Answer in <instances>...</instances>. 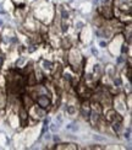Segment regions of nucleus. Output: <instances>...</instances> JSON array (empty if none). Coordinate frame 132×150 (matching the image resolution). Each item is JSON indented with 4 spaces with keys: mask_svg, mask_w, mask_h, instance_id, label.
Instances as JSON below:
<instances>
[{
    "mask_svg": "<svg viewBox=\"0 0 132 150\" xmlns=\"http://www.w3.org/2000/svg\"><path fill=\"white\" fill-rule=\"evenodd\" d=\"M86 26H87L86 21L82 20V18H76V20L73 21V30H75V32L76 33H80Z\"/></svg>",
    "mask_w": 132,
    "mask_h": 150,
    "instance_id": "14",
    "label": "nucleus"
},
{
    "mask_svg": "<svg viewBox=\"0 0 132 150\" xmlns=\"http://www.w3.org/2000/svg\"><path fill=\"white\" fill-rule=\"evenodd\" d=\"M71 30V23L70 21H59V32L64 36V35H68Z\"/></svg>",
    "mask_w": 132,
    "mask_h": 150,
    "instance_id": "13",
    "label": "nucleus"
},
{
    "mask_svg": "<svg viewBox=\"0 0 132 150\" xmlns=\"http://www.w3.org/2000/svg\"><path fill=\"white\" fill-rule=\"evenodd\" d=\"M78 112V107L73 102H67L64 105V115L68 117H75Z\"/></svg>",
    "mask_w": 132,
    "mask_h": 150,
    "instance_id": "7",
    "label": "nucleus"
},
{
    "mask_svg": "<svg viewBox=\"0 0 132 150\" xmlns=\"http://www.w3.org/2000/svg\"><path fill=\"white\" fill-rule=\"evenodd\" d=\"M47 110H43V108H41L39 106H37L36 103L31 107L29 110H28V113H29V117L31 118H34V120H38V121H41V120H43L44 117L47 116Z\"/></svg>",
    "mask_w": 132,
    "mask_h": 150,
    "instance_id": "5",
    "label": "nucleus"
},
{
    "mask_svg": "<svg viewBox=\"0 0 132 150\" xmlns=\"http://www.w3.org/2000/svg\"><path fill=\"white\" fill-rule=\"evenodd\" d=\"M110 129H111V132L114 133L115 135H120L121 133H122V130L125 129V127H124V123L121 122V121H116V122H112V123H110Z\"/></svg>",
    "mask_w": 132,
    "mask_h": 150,
    "instance_id": "10",
    "label": "nucleus"
},
{
    "mask_svg": "<svg viewBox=\"0 0 132 150\" xmlns=\"http://www.w3.org/2000/svg\"><path fill=\"white\" fill-rule=\"evenodd\" d=\"M33 14H34V18L38 22L43 25H50V22L53 21L55 16V10L54 6L50 5L49 3L41 1L38 6H36V9L33 10Z\"/></svg>",
    "mask_w": 132,
    "mask_h": 150,
    "instance_id": "1",
    "label": "nucleus"
},
{
    "mask_svg": "<svg viewBox=\"0 0 132 150\" xmlns=\"http://www.w3.org/2000/svg\"><path fill=\"white\" fill-rule=\"evenodd\" d=\"M62 122H64V117H62V115L61 113H56V116H55V123L60 127V124Z\"/></svg>",
    "mask_w": 132,
    "mask_h": 150,
    "instance_id": "21",
    "label": "nucleus"
},
{
    "mask_svg": "<svg viewBox=\"0 0 132 150\" xmlns=\"http://www.w3.org/2000/svg\"><path fill=\"white\" fill-rule=\"evenodd\" d=\"M111 81H112V86L115 87V89H121V87H124V79H122V76L121 75H115L114 78L111 79Z\"/></svg>",
    "mask_w": 132,
    "mask_h": 150,
    "instance_id": "17",
    "label": "nucleus"
},
{
    "mask_svg": "<svg viewBox=\"0 0 132 150\" xmlns=\"http://www.w3.org/2000/svg\"><path fill=\"white\" fill-rule=\"evenodd\" d=\"M83 79H85V81H86L87 84L88 83H96V80H97L92 71H86L85 75H83Z\"/></svg>",
    "mask_w": 132,
    "mask_h": 150,
    "instance_id": "18",
    "label": "nucleus"
},
{
    "mask_svg": "<svg viewBox=\"0 0 132 150\" xmlns=\"http://www.w3.org/2000/svg\"><path fill=\"white\" fill-rule=\"evenodd\" d=\"M106 146H102V145H99V144H93L91 146H87V149H105Z\"/></svg>",
    "mask_w": 132,
    "mask_h": 150,
    "instance_id": "27",
    "label": "nucleus"
},
{
    "mask_svg": "<svg viewBox=\"0 0 132 150\" xmlns=\"http://www.w3.org/2000/svg\"><path fill=\"white\" fill-rule=\"evenodd\" d=\"M4 26H5V20H4V18L0 17V30H3V28H4Z\"/></svg>",
    "mask_w": 132,
    "mask_h": 150,
    "instance_id": "30",
    "label": "nucleus"
},
{
    "mask_svg": "<svg viewBox=\"0 0 132 150\" xmlns=\"http://www.w3.org/2000/svg\"><path fill=\"white\" fill-rule=\"evenodd\" d=\"M92 138L96 140V142H100V143H105L106 142V138L105 137H102V135H98V134H94L92 135Z\"/></svg>",
    "mask_w": 132,
    "mask_h": 150,
    "instance_id": "22",
    "label": "nucleus"
},
{
    "mask_svg": "<svg viewBox=\"0 0 132 150\" xmlns=\"http://www.w3.org/2000/svg\"><path fill=\"white\" fill-rule=\"evenodd\" d=\"M55 14L59 17V20H61V21H70L72 17V12L66 4H59L58 8H56Z\"/></svg>",
    "mask_w": 132,
    "mask_h": 150,
    "instance_id": "4",
    "label": "nucleus"
},
{
    "mask_svg": "<svg viewBox=\"0 0 132 150\" xmlns=\"http://www.w3.org/2000/svg\"><path fill=\"white\" fill-rule=\"evenodd\" d=\"M91 53H92L93 57H96V58H98V57H99V51L97 49V47L92 46V47H91Z\"/></svg>",
    "mask_w": 132,
    "mask_h": 150,
    "instance_id": "25",
    "label": "nucleus"
},
{
    "mask_svg": "<svg viewBox=\"0 0 132 150\" xmlns=\"http://www.w3.org/2000/svg\"><path fill=\"white\" fill-rule=\"evenodd\" d=\"M102 5H112V0H100Z\"/></svg>",
    "mask_w": 132,
    "mask_h": 150,
    "instance_id": "28",
    "label": "nucleus"
},
{
    "mask_svg": "<svg viewBox=\"0 0 132 150\" xmlns=\"http://www.w3.org/2000/svg\"><path fill=\"white\" fill-rule=\"evenodd\" d=\"M122 138L125 139V140H127L129 142V144H130V143H131V127L129 126L126 129H124L122 130Z\"/></svg>",
    "mask_w": 132,
    "mask_h": 150,
    "instance_id": "19",
    "label": "nucleus"
},
{
    "mask_svg": "<svg viewBox=\"0 0 132 150\" xmlns=\"http://www.w3.org/2000/svg\"><path fill=\"white\" fill-rule=\"evenodd\" d=\"M61 79L65 81V84L70 85V86H73L75 81H76V76L73 75V73H72L71 70H66V69L62 70V73H61Z\"/></svg>",
    "mask_w": 132,
    "mask_h": 150,
    "instance_id": "8",
    "label": "nucleus"
},
{
    "mask_svg": "<svg viewBox=\"0 0 132 150\" xmlns=\"http://www.w3.org/2000/svg\"><path fill=\"white\" fill-rule=\"evenodd\" d=\"M117 74V65H111V64H108L104 67V75L108 76V79H112Z\"/></svg>",
    "mask_w": 132,
    "mask_h": 150,
    "instance_id": "11",
    "label": "nucleus"
},
{
    "mask_svg": "<svg viewBox=\"0 0 132 150\" xmlns=\"http://www.w3.org/2000/svg\"><path fill=\"white\" fill-rule=\"evenodd\" d=\"M111 106H112V110H115L119 115H121L122 117L126 116L129 108H127V106H126V102H125V95H116L114 98H112V102H111Z\"/></svg>",
    "mask_w": 132,
    "mask_h": 150,
    "instance_id": "2",
    "label": "nucleus"
},
{
    "mask_svg": "<svg viewBox=\"0 0 132 150\" xmlns=\"http://www.w3.org/2000/svg\"><path fill=\"white\" fill-rule=\"evenodd\" d=\"M72 46H73V41H72V38H71V36L64 35V36L61 37L60 43H59V47H60V48H62V49H65V51H67V49H70Z\"/></svg>",
    "mask_w": 132,
    "mask_h": 150,
    "instance_id": "9",
    "label": "nucleus"
},
{
    "mask_svg": "<svg viewBox=\"0 0 132 150\" xmlns=\"http://www.w3.org/2000/svg\"><path fill=\"white\" fill-rule=\"evenodd\" d=\"M8 106V95L6 92L0 90V112H4Z\"/></svg>",
    "mask_w": 132,
    "mask_h": 150,
    "instance_id": "16",
    "label": "nucleus"
},
{
    "mask_svg": "<svg viewBox=\"0 0 132 150\" xmlns=\"http://www.w3.org/2000/svg\"><path fill=\"white\" fill-rule=\"evenodd\" d=\"M52 140H53L54 144H58V143L61 142V137L56 135V133H53V134H52Z\"/></svg>",
    "mask_w": 132,
    "mask_h": 150,
    "instance_id": "24",
    "label": "nucleus"
},
{
    "mask_svg": "<svg viewBox=\"0 0 132 150\" xmlns=\"http://www.w3.org/2000/svg\"><path fill=\"white\" fill-rule=\"evenodd\" d=\"M41 1H43V0H26L27 5H28V4H39Z\"/></svg>",
    "mask_w": 132,
    "mask_h": 150,
    "instance_id": "29",
    "label": "nucleus"
},
{
    "mask_svg": "<svg viewBox=\"0 0 132 150\" xmlns=\"http://www.w3.org/2000/svg\"><path fill=\"white\" fill-rule=\"evenodd\" d=\"M98 46H99L100 48L105 49V48H106V46H108V41H106V40H103V38H100V40L98 41Z\"/></svg>",
    "mask_w": 132,
    "mask_h": 150,
    "instance_id": "23",
    "label": "nucleus"
},
{
    "mask_svg": "<svg viewBox=\"0 0 132 150\" xmlns=\"http://www.w3.org/2000/svg\"><path fill=\"white\" fill-rule=\"evenodd\" d=\"M34 103L39 106L43 110H50L53 107V97L49 95H44V93H37L34 98Z\"/></svg>",
    "mask_w": 132,
    "mask_h": 150,
    "instance_id": "3",
    "label": "nucleus"
},
{
    "mask_svg": "<svg viewBox=\"0 0 132 150\" xmlns=\"http://www.w3.org/2000/svg\"><path fill=\"white\" fill-rule=\"evenodd\" d=\"M27 58L24 57V55L22 54H18V57L16 58V60L14 62V68H16V69H21V68L24 67V64L27 63Z\"/></svg>",
    "mask_w": 132,
    "mask_h": 150,
    "instance_id": "15",
    "label": "nucleus"
},
{
    "mask_svg": "<svg viewBox=\"0 0 132 150\" xmlns=\"http://www.w3.org/2000/svg\"><path fill=\"white\" fill-rule=\"evenodd\" d=\"M54 67H55V62H53L52 59H48V58H39V68L47 74H52L54 70Z\"/></svg>",
    "mask_w": 132,
    "mask_h": 150,
    "instance_id": "6",
    "label": "nucleus"
},
{
    "mask_svg": "<svg viewBox=\"0 0 132 150\" xmlns=\"http://www.w3.org/2000/svg\"><path fill=\"white\" fill-rule=\"evenodd\" d=\"M60 127L56 123H49V132L50 133H58Z\"/></svg>",
    "mask_w": 132,
    "mask_h": 150,
    "instance_id": "20",
    "label": "nucleus"
},
{
    "mask_svg": "<svg viewBox=\"0 0 132 150\" xmlns=\"http://www.w3.org/2000/svg\"><path fill=\"white\" fill-rule=\"evenodd\" d=\"M99 4H100V0H92V5L93 6H97V8H98Z\"/></svg>",
    "mask_w": 132,
    "mask_h": 150,
    "instance_id": "31",
    "label": "nucleus"
},
{
    "mask_svg": "<svg viewBox=\"0 0 132 150\" xmlns=\"http://www.w3.org/2000/svg\"><path fill=\"white\" fill-rule=\"evenodd\" d=\"M92 73L94 74V76H96L97 80H100L103 78V75H104V67L100 64V63H96L93 65V70Z\"/></svg>",
    "mask_w": 132,
    "mask_h": 150,
    "instance_id": "12",
    "label": "nucleus"
},
{
    "mask_svg": "<svg viewBox=\"0 0 132 150\" xmlns=\"http://www.w3.org/2000/svg\"><path fill=\"white\" fill-rule=\"evenodd\" d=\"M9 12L6 11L5 9V6H4V3H0V16H3V15H8Z\"/></svg>",
    "mask_w": 132,
    "mask_h": 150,
    "instance_id": "26",
    "label": "nucleus"
}]
</instances>
